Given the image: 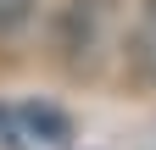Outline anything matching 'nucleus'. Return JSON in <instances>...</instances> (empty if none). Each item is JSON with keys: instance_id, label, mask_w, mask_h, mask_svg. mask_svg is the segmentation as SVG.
Instances as JSON below:
<instances>
[{"instance_id": "1", "label": "nucleus", "mask_w": 156, "mask_h": 150, "mask_svg": "<svg viewBox=\"0 0 156 150\" xmlns=\"http://www.w3.org/2000/svg\"><path fill=\"white\" fill-rule=\"evenodd\" d=\"M67 139H73V122L56 106L28 100V106H6L0 111V145L6 150H62Z\"/></svg>"}, {"instance_id": "2", "label": "nucleus", "mask_w": 156, "mask_h": 150, "mask_svg": "<svg viewBox=\"0 0 156 150\" xmlns=\"http://www.w3.org/2000/svg\"><path fill=\"white\" fill-rule=\"evenodd\" d=\"M128 67L134 78L156 89V0H140L134 11V28H128Z\"/></svg>"}, {"instance_id": "3", "label": "nucleus", "mask_w": 156, "mask_h": 150, "mask_svg": "<svg viewBox=\"0 0 156 150\" xmlns=\"http://www.w3.org/2000/svg\"><path fill=\"white\" fill-rule=\"evenodd\" d=\"M34 17H39V0H0V45L23 39L34 28Z\"/></svg>"}]
</instances>
